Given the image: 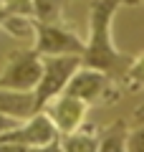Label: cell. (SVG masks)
<instances>
[{"mask_svg":"<svg viewBox=\"0 0 144 152\" xmlns=\"http://www.w3.org/2000/svg\"><path fill=\"white\" fill-rule=\"evenodd\" d=\"M114 3H119V8H121V5H139V0H114Z\"/></svg>","mask_w":144,"mask_h":152,"instance_id":"obj_17","label":"cell"},{"mask_svg":"<svg viewBox=\"0 0 144 152\" xmlns=\"http://www.w3.org/2000/svg\"><path fill=\"white\" fill-rule=\"evenodd\" d=\"M43 74V56H38L33 48L10 51L5 66L0 71V89L10 91H36Z\"/></svg>","mask_w":144,"mask_h":152,"instance_id":"obj_4","label":"cell"},{"mask_svg":"<svg viewBox=\"0 0 144 152\" xmlns=\"http://www.w3.org/2000/svg\"><path fill=\"white\" fill-rule=\"evenodd\" d=\"M89 104L81 102V99L71 96V94H58L53 102H48L41 112H46L51 117V122L56 124L58 134H71V132L81 129L89 119Z\"/></svg>","mask_w":144,"mask_h":152,"instance_id":"obj_7","label":"cell"},{"mask_svg":"<svg viewBox=\"0 0 144 152\" xmlns=\"http://www.w3.org/2000/svg\"><path fill=\"white\" fill-rule=\"evenodd\" d=\"M36 109V94L33 91H10V89H0V114H5L15 122H25L33 117Z\"/></svg>","mask_w":144,"mask_h":152,"instance_id":"obj_8","label":"cell"},{"mask_svg":"<svg viewBox=\"0 0 144 152\" xmlns=\"http://www.w3.org/2000/svg\"><path fill=\"white\" fill-rule=\"evenodd\" d=\"M127 134L129 127L124 119H116L109 124L99 137V152H127Z\"/></svg>","mask_w":144,"mask_h":152,"instance_id":"obj_11","label":"cell"},{"mask_svg":"<svg viewBox=\"0 0 144 152\" xmlns=\"http://www.w3.org/2000/svg\"><path fill=\"white\" fill-rule=\"evenodd\" d=\"M0 8L13 15H28L31 18V0H0Z\"/></svg>","mask_w":144,"mask_h":152,"instance_id":"obj_15","label":"cell"},{"mask_svg":"<svg viewBox=\"0 0 144 152\" xmlns=\"http://www.w3.org/2000/svg\"><path fill=\"white\" fill-rule=\"evenodd\" d=\"M99 137H101V129L94 122H86L81 129L71 134H61L58 145L61 152H99Z\"/></svg>","mask_w":144,"mask_h":152,"instance_id":"obj_9","label":"cell"},{"mask_svg":"<svg viewBox=\"0 0 144 152\" xmlns=\"http://www.w3.org/2000/svg\"><path fill=\"white\" fill-rule=\"evenodd\" d=\"M139 5H142V8H144V0H139Z\"/></svg>","mask_w":144,"mask_h":152,"instance_id":"obj_18","label":"cell"},{"mask_svg":"<svg viewBox=\"0 0 144 152\" xmlns=\"http://www.w3.org/2000/svg\"><path fill=\"white\" fill-rule=\"evenodd\" d=\"M84 66L81 56H43V74L36 86V109L41 112L48 102L66 91L71 76Z\"/></svg>","mask_w":144,"mask_h":152,"instance_id":"obj_3","label":"cell"},{"mask_svg":"<svg viewBox=\"0 0 144 152\" xmlns=\"http://www.w3.org/2000/svg\"><path fill=\"white\" fill-rule=\"evenodd\" d=\"M121 89L124 91H144V51L132 56L121 79Z\"/></svg>","mask_w":144,"mask_h":152,"instance_id":"obj_13","label":"cell"},{"mask_svg":"<svg viewBox=\"0 0 144 152\" xmlns=\"http://www.w3.org/2000/svg\"><path fill=\"white\" fill-rule=\"evenodd\" d=\"M0 152H31V147L15 145V142H0Z\"/></svg>","mask_w":144,"mask_h":152,"instance_id":"obj_16","label":"cell"},{"mask_svg":"<svg viewBox=\"0 0 144 152\" xmlns=\"http://www.w3.org/2000/svg\"><path fill=\"white\" fill-rule=\"evenodd\" d=\"M116 10L119 3H114V0H89V41H86L81 61L89 69L104 71L109 79H114L121 86L124 71H127L132 56L121 53L114 46L111 23Z\"/></svg>","mask_w":144,"mask_h":152,"instance_id":"obj_1","label":"cell"},{"mask_svg":"<svg viewBox=\"0 0 144 152\" xmlns=\"http://www.w3.org/2000/svg\"><path fill=\"white\" fill-rule=\"evenodd\" d=\"M86 3H89V0H86Z\"/></svg>","mask_w":144,"mask_h":152,"instance_id":"obj_19","label":"cell"},{"mask_svg":"<svg viewBox=\"0 0 144 152\" xmlns=\"http://www.w3.org/2000/svg\"><path fill=\"white\" fill-rule=\"evenodd\" d=\"M0 28H5L8 36L18 38V41H31L33 43V36H36V20L28 15H5V20L0 23Z\"/></svg>","mask_w":144,"mask_h":152,"instance_id":"obj_12","label":"cell"},{"mask_svg":"<svg viewBox=\"0 0 144 152\" xmlns=\"http://www.w3.org/2000/svg\"><path fill=\"white\" fill-rule=\"evenodd\" d=\"M66 94L86 102L89 107H109V104H116L121 99L124 89L119 86L114 79H109L104 71L99 69H89V66H81L73 76H71Z\"/></svg>","mask_w":144,"mask_h":152,"instance_id":"obj_2","label":"cell"},{"mask_svg":"<svg viewBox=\"0 0 144 152\" xmlns=\"http://www.w3.org/2000/svg\"><path fill=\"white\" fill-rule=\"evenodd\" d=\"M58 129L51 122L46 112H36L33 117H28L25 122H18L15 127L5 129L0 134V142H15V145H25L31 150H41V147H48L58 142Z\"/></svg>","mask_w":144,"mask_h":152,"instance_id":"obj_6","label":"cell"},{"mask_svg":"<svg viewBox=\"0 0 144 152\" xmlns=\"http://www.w3.org/2000/svg\"><path fill=\"white\" fill-rule=\"evenodd\" d=\"M127 152H144V124L129 129V134H127Z\"/></svg>","mask_w":144,"mask_h":152,"instance_id":"obj_14","label":"cell"},{"mask_svg":"<svg viewBox=\"0 0 144 152\" xmlns=\"http://www.w3.org/2000/svg\"><path fill=\"white\" fill-rule=\"evenodd\" d=\"M31 48L38 56H84L86 41L66 26L36 23V36H33Z\"/></svg>","mask_w":144,"mask_h":152,"instance_id":"obj_5","label":"cell"},{"mask_svg":"<svg viewBox=\"0 0 144 152\" xmlns=\"http://www.w3.org/2000/svg\"><path fill=\"white\" fill-rule=\"evenodd\" d=\"M63 3L66 0H31V18L36 23L63 26Z\"/></svg>","mask_w":144,"mask_h":152,"instance_id":"obj_10","label":"cell"}]
</instances>
